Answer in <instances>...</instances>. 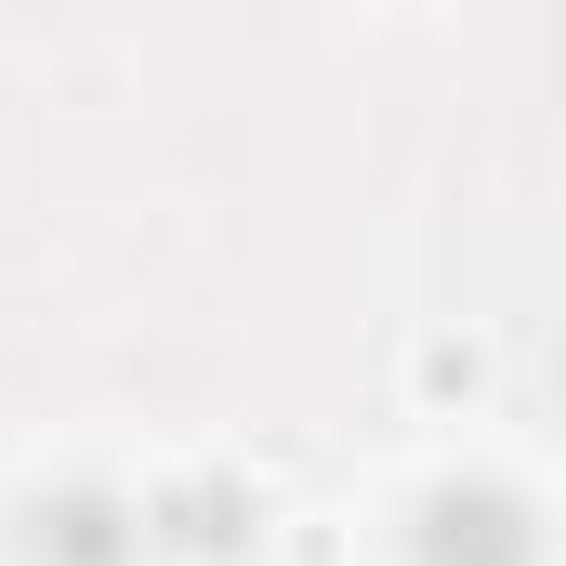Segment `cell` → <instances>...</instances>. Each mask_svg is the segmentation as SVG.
Here are the masks:
<instances>
[{
  "label": "cell",
  "instance_id": "7a4b0ae2",
  "mask_svg": "<svg viewBox=\"0 0 566 566\" xmlns=\"http://www.w3.org/2000/svg\"><path fill=\"white\" fill-rule=\"evenodd\" d=\"M106 527H119V501H93V488H80V501H53V514H40V554H53V566H119L133 541H106Z\"/></svg>",
  "mask_w": 566,
  "mask_h": 566
},
{
  "label": "cell",
  "instance_id": "6da1fadb",
  "mask_svg": "<svg viewBox=\"0 0 566 566\" xmlns=\"http://www.w3.org/2000/svg\"><path fill=\"white\" fill-rule=\"evenodd\" d=\"M409 566H541V527H527L514 488L448 474V488H422V514H409Z\"/></svg>",
  "mask_w": 566,
  "mask_h": 566
}]
</instances>
